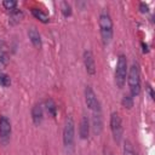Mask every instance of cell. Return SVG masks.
I'll return each mask as SVG.
<instances>
[{"instance_id": "obj_5", "label": "cell", "mask_w": 155, "mask_h": 155, "mask_svg": "<svg viewBox=\"0 0 155 155\" xmlns=\"http://www.w3.org/2000/svg\"><path fill=\"white\" fill-rule=\"evenodd\" d=\"M110 130L113 133V138L116 143H119L122 138V133H124V127H122V121L121 117L119 115V113L114 111L110 115Z\"/></svg>"}, {"instance_id": "obj_3", "label": "cell", "mask_w": 155, "mask_h": 155, "mask_svg": "<svg viewBox=\"0 0 155 155\" xmlns=\"http://www.w3.org/2000/svg\"><path fill=\"white\" fill-rule=\"evenodd\" d=\"M127 71H128V65H127V58L125 54H119L117 61H116V67H115V84L119 88H122L126 84L127 79Z\"/></svg>"}, {"instance_id": "obj_21", "label": "cell", "mask_w": 155, "mask_h": 155, "mask_svg": "<svg viewBox=\"0 0 155 155\" xmlns=\"http://www.w3.org/2000/svg\"><path fill=\"white\" fill-rule=\"evenodd\" d=\"M139 11H140L142 13H148V12H149V6H148V4L140 2V4H139Z\"/></svg>"}, {"instance_id": "obj_18", "label": "cell", "mask_w": 155, "mask_h": 155, "mask_svg": "<svg viewBox=\"0 0 155 155\" xmlns=\"http://www.w3.org/2000/svg\"><path fill=\"white\" fill-rule=\"evenodd\" d=\"M11 85V78L4 73V71H0V86L2 87H8Z\"/></svg>"}, {"instance_id": "obj_23", "label": "cell", "mask_w": 155, "mask_h": 155, "mask_svg": "<svg viewBox=\"0 0 155 155\" xmlns=\"http://www.w3.org/2000/svg\"><path fill=\"white\" fill-rule=\"evenodd\" d=\"M142 46H143V52H144V53L149 51V50H148V45H147V44H144V42H142Z\"/></svg>"}, {"instance_id": "obj_17", "label": "cell", "mask_w": 155, "mask_h": 155, "mask_svg": "<svg viewBox=\"0 0 155 155\" xmlns=\"http://www.w3.org/2000/svg\"><path fill=\"white\" fill-rule=\"evenodd\" d=\"M133 98H134V97H132L131 94H124V97H122V99H121L122 107H124V108H127V109H131V108L133 107V102H134Z\"/></svg>"}, {"instance_id": "obj_19", "label": "cell", "mask_w": 155, "mask_h": 155, "mask_svg": "<svg viewBox=\"0 0 155 155\" xmlns=\"http://www.w3.org/2000/svg\"><path fill=\"white\" fill-rule=\"evenodd\" d=\"M17 1H13V0H5V1H2V6L6 8V10H8V11H13V10H16L17 8Z\"/></svg>"}, {"instance_id": "obj_16", "label": "cell", "mask_w": 155, "mask_h": 155, "mask_svg": "<svg viewBox=\"0 0 155 155\" xmlns=\"http://www.w3.org/2000/svg\"><path fill=\"white\" fill-rule=\"evenodd\" d=\"M61 12L64 17H70L71 13H73V10H71V5L67 1H62L61 2Z\"/></svg>"}, {"instance_id": "obj_20", "label": "cell", "mask_w": 155, "mask_h": 155, "mask_svg": "<svg viewBox=\"0 0 155 155\" xmlns=\"http://www.w3.org/2000/svg\"><path fill=\"white\" fill-rule=\"evenodd\" d=\"M8 62V56L6 52H1L0 53V68H4Z\"/></svg>"}, {"instance_id": "obj_9", "label": "cell", "mask_w": 155, "mask_h": 155, "mask_svg": "<svg viewBox=\"0 0 155 155\" xmlns=\"http://www.w3.org/2000/svg\"><path fill=\"white\" fill-rule=\"evenodd\" d=\"M91 127H92V131L96 136H99L102 130H103V119H102V115L101 113H93L92 115V121L90 122Z\"/></svg>"}, {"instance_id": "obj_24", "label": "cell", "mask_w": 155, "mask_h": 155, "mask_svg": "<svg viewBox=\"0 0 155 155\" xmlns=\"http://www.w3.org/2000/svg\"><path fill=\"white\" fill-rule=\"evenodd\" d=\"M133 155H137V154H136V153H133Z\"/></svg>"}, {"instance_id": "obj_22", "label": "cell", "mask_w": 155, "mask_h": 155, "mask_svg": "<svg viewBox=\"0 0 155 155\" xmlns=\"http://www.w3.org/2000/svg\"><path fill=\"white\" fill-rule=\"evenodd\" d=\"M147 90H148V93H149V97L151 98V99H154V92H153V87L149 85L148 87H147Z\"/></svg>"}, {"instance_id": "obj_1", "label": "cell", "mask_w": 155, "mask_h": 155, "mask_svg": "<svg viewBox=\"0 0 155 155\" xmlns=\"http://www.w3.org/2000/svg\"><path fill=\"white\" fill-rule=\"evenodd\" d=\"M98 25H99V33H101L102 42L104 46H107L110 44V41L113 39V34H114L113 19L107 11L101 12L99 18H98Z\"/></svg>"}, {"instance_id": "obj_13", "label": "cell", "mask_w": 155, "mask_h": 155, "mask_svg": "<svg viewBox=\"0 0 155 155\" xmlns=\"http://www.w3.org/2000/svg\"><path fill=\"white\" fill-rule=\"evenodd\" d=\"M30 12H31V15H33L36 19H39L40 22H42V23H48V22H50V17H48V15L45 13V12H44L42 10H40V8L31 7Z\"/></svg>"}, {"instance_id": "obj_8", "label": "cell", "mask_w": 155, "mask_h": 155, "mask_svg": "<svg viewBox=\"0 0 155 155\" xmlns=\"http://www.w3.org/2000/svg\"><path fill=\"white\" fill-rule=\"evenodd\" d=\"M84 64H85V69L86 73L88 75H94L96 74V62H94V57L93 53L90 50H86L84 52Z\"/></svg>"}, {"instance_id": "obj_4", "label": "cell", "mask_w": 155, "mask_h": 155, "mask_svg": "<svg viewBox=\"0 0 155 155\" xmlns=\"http://www.w3.org/2000/svg\"><path fill=\"white\" fill-rule=\"evenodd\" d=\"M75 139V122L71 116L65 119V124L63 127V144L65 148H73Z\"/></svg>"}, {"instance_id": "obj_15", "label": "cell", "mask_w": 155, "mask_h": 155, "mask_svg": "<svg viewBox=\"0 0 155 155\" xmlns=\"http://www.w3.org/2000/svg\"><path fill=\"white\" fill-rule=\"evenodd\" d=\"M23 18V12L21 11V10H13V11H11V16H10V23L11 24H16V23H18L21 19Z\"/></svg>"}, {"instance_id": "obj_7", "label": "cell", "mask_w": 155, "mask_h": 155, "mask_svg": "<svg viewBox=\"0 0 155 155\" xmlns=\"http://www.w3.org/2000/svg\"><path fill=\"white\" fill-rule=\"evenodd\" d=\"M11 131H12V126L8 117L0 116V139L2 142H7L11 136Z\"/></svg>"}, {"instance_id": "obj_11", "label": "cell", "mask_w": 155, "mask_h": 155, "mask_svg": "<svg viewBox=\"0 0 155 155\" xmlns=\"http://www.w3.org/2000/svg\"><path fill=\"white\" fill-rule=\"evenodd\" d=\"M31 119L34 125H40L44 119V108L41 103H36L33 108H31Z\"/></svg>"}, {"instance_id": "obj_6", "label": "cell", "mask_w": 155, "mask_h": 155, "mask_svg": "<svg viewBox=\"0 0 155 155\" xmlns=\"http://www.w3.org/2000/svg\"><path fill=\"white\" fill-rule=\"evenodd\" d=\"M85 103L88 107V109L93 113H101V102L91 86L85 87Z\"/></svg>"}, {"instance_id": "obj_12", "label": "cell", "mask_w": 155, "mask_h": 155, "mask_svg": "<svg viewBox=\"0 0 155 155\" xmlns=\"http://www.w3.org/2000/svg\"><path fill=\"white\" fill-rule=\"evenodd\" d=\"M28 36H29V40L31 42V45L36 48H40L41 45H42V41H41V35L40 33L36 30V28L31 27L29 30H28Z\"/></svg>"}, {"instance_id": "obj_2", "label": "cell", "mask_w": 155, "mask_h": 155, "mask_svg": "<svg viewBox=\"0 0 155 155\" xmlns=\"http://www.w3.org/2000/svg\"><path fill=\"white\" fill-rule=\"evenodd\" d=\"M127 84L130 87V94L137 97L140 93V70L138 63L133 62L127 71Z\"/></svg>"}, {"instance_id": "obj_10", "label": "cell", "mask_w": 155, "mask_h": 155, "mask_svg": "<svg viewBox=\"0 0 155 155\" xmlns=\"http://www.w3.org/2000/svg\"><path fill=\"white\" fill-rule=\"evenodd\" d=\"M90 128H91V125H90V120L86 115H84L81 117V121H80V126H79V136L81 139H87L88 138V134H90Z\"/></svg>"}, {"instance_id": "obj_14", "label": "cell", "mask_w": 155, "mask_h": 155, "mask_svg": "<svg viewBox=\"0 0 155 155\" xmlns=\"http://www.w3.org/2000/svg\"><path fill=\"white\" fill-rule=\"evenodd\" d=\"M45 108H46V111L52 117H56L57 116V104H56V102L52 98H47L45 101Z\"/></svg>"}]
</instances>
